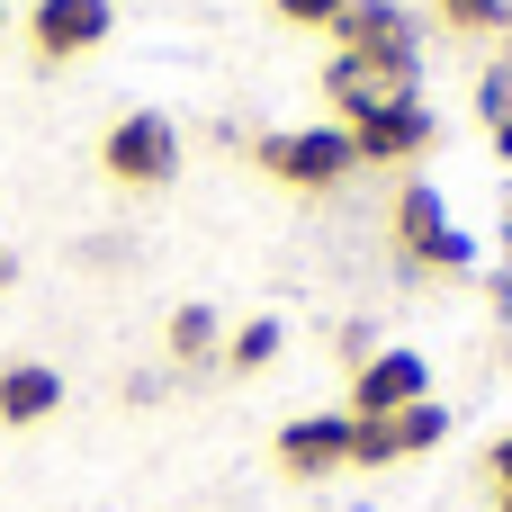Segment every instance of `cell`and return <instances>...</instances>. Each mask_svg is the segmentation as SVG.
I'll return each mask as SVG.
<instances>
[{"mask_svg":"<svg viewBox=\"0 0 512 512\" xmlns=\"http://www.w3.org/2000/svg\"><path fill=\"white\" fill-rule=\"evenodd\" d=\"M252 162H261L279 189H306V198H324V189H342V180L360 171V153H351L342 126H279V135L252 144Z\"/></svg>","mask_w":512,"mask_h":512,"instance_id":"obj_1","label":"cell"},{"mask_svg":"<svg viewBox=\"0 0 512 512\" xmlns=\"http://www.w3.org/2000/svg\"><path fill=\"white\" fill-rule=\"evenodd\" d=\"M333 45L351 54V63H369L387 90H414V63H423V36H414V18L396 9V0H351L342 18H333Z\"/></svg>","mask_w":512,"mask_h":512,"instance_id":"obj_2","label":"cell"},{"mask_svg":"<svg viewBox=\"0 0 512 512\" xmlns=\"http://www.w3.org/2000/svg\"><path fill=\"white\" fill-rule=\"evenodd\" d=\"M333 126L351 135L360 171H369V162H378V171H387V162H423V153L441 144V117H432L414 90H405V99H369V108H351V117H333Z\"/></svg>","mask_w":512,"mask_h":512,"instance_id":"obj_3","label":"cell"},{"mask_svg":"<svg viewBox=\"0 0 512 512\" xmlns=\"http://www.w3.org/2000/svg\"><path fill=\"white\" fill-rule=\"evenodd\" d=\"M99 171H108L117 189H162V180L180 171V126H171L162 108H126V117L99 135Z\"/></svg>","mask_w":512,"mask_h":512,"instance_id":"obj_4","label":"cell"},{"mask_svg":"<svg viewBox=\"0 0 512 512\" xmlns=\"http://www.w3.org/2000/svg\"><path fill=\"white\" fill-rule=\"evenodd\" d=\"M387 225H396V252H405L414 270H432V279H450V270H468V261H477V252H468V234L450 225V207H441V189H432V180H405Z\"/></svg>","mask_w":512,"mask_h":512,"instance_id":"obj_5","label":"cell"},{"mask_svg":"<svg viewBox=\"0 0 512 512\" xmlns=\"http://www.w3.org/2000/svg\"><path fill=\"white\" fill-rule=\"evenodd\" d=\"M108 27H117V0H36L27 9V54L36 63H81V54L108 45Z\"/></svg>","mask_w":512,"mask_h":512,"instance_id":"obj_6","label":"cell"},{"mask_svg":"<svg viewBox=\"0 0 512 512\" xmlns=\"http://www.w3.org/2000/svg\"><path fill=\"white\" fill-rule=\"evenodd\" d=\"M432 396V369H423V351H378V360H360L351 369V423H387V414H405V405H423Z\"/></svg>","mask_w":512,"mask_h":512,"instance_id":"obj_7","label":"cell"},{"mask_svg":"<svg viewBox=\"0 0 512 512\" xmlns=\"http://www.w3.org/2000/svg\"><path fill=\"white\" fill-rule=\"evenodd\" d=\"M441 432H450V405H441V396H423V405H405V414H387V423H351V468H396V459H423Z\"/></svg>","mask_w":512,"mask_h":512,"instance_id":"obj_8","label":"cell"},{"mask_svg":"<svg viewBox=\"0 0 512 512\" xmlns=\"http://www.w3.org/2000/svg\"><path fill=\"white\" fill-rule=\"evenodd\" d=\"M279 468H288L297 486L351 468V414H297V423H279Z\"/></svg>","mask_w":512,"mask_h":512,"instance_id":"obj_9","label":"cell"},{"mask_svg":"<svg viewBox=\"0 0 512 512\" xmlns=\"http://www.w3.org/2000/svg\"><path fill=\"white\" fill-rule=\"evenodd\" d=\"M54 414H63V369L9 360V369H0V423H9V432H36V423H54Z\"/></svg>","mask_w":512,"mask_h":512,"instance_id":"obj_10","label":"cell"},{"mask_svg":"<svg viewBox=\"0 0 512 512\" xmlns=\"http://www.w3.org/2000/svg\"><path fill=\"white\" fill-rule=\"evenodd\" d=\"M162 351H171V360H216V351H225V324H216V306H171V324H162Z\"/></svg>","mask_w":512,"mask_h":512,"instance_id":"obj_11","label":"cell"},{"mask_svg":"<svg viewBox=\"0 0 512 512\" xmlns=\"http://www.w3.org/2000/svg\"><path fill=\"white\" fill-rule=\"evenodd\" d=\"M279 342H288V333H279V315H252V324H234V333H225V351H216V360L252 378V369H270V360H279Z\"/></svg>","mask_w":512,"mask_h":512,"instance_id":"obj_12","label":"cell"},{"mask_svg":"<svg viewBox=\"0 0 512 512\" xmlns=\"http://www.w3.org/2000/svg\"><path fill=\"white\" fill-rule=\"evenodd\" d=\"M432 9H441V27H450V36H504V27H512L504 0H432Z\"/></svg>","mask_w":512,"mask_h":512,"instance_id":"obj_13","label":"cell"},{"mask_svg":"<svg viewBox=\"0 0 512 512\" xmlns=\"http://www.w3.org/2000/svg\"><path fill=\"white\" fill-rule=\"evenodd\" d=\"M270 9H279L288 27H333V18H342L351 0H270Z\"/></svg>","mask_w":512,"mask_h":512,"instance_id":"obj_14","label":"cell"},{"mask_svg":"<svg viewBox=\"0 0 512 512\" xmlns=\"http://www.w3.org/2000/svg\"><path fill=\"white\" fill-rule=\"evenodd\" d=\"M486 477H495V495H512V432L486 450Z\"/></svg>","mask_w":512,"mask_h":512,"instance_id":"obj_15","label":"cell"},{"mask_svg":"<svg viewBox=\"0 0 512 512\" xmlns=\"http://www.w3.org/2000/svg\"><path fill=\"white\" fill-rule=\"evenodd\" d=\"M486 117H512V72H486Z\"/></svg>","mask_w":512,"mask_h":512,"instance_id":"obj_16","label":"cell"},{"mask_svg":"<svg viewBox=\"0 0 512 512\" xmlns=\"http://www.w3.org/2000/svg\"><path fill=\"white\" fill-rule=\"evenodd\" d=\"M495 153H504V162H512V117H495Z\"/></svg>","mask_w":512,"mask_h":512,"instance_id":"obj_17","label":"cell"},{"mask_svg":"<svg viewBox=\"0 0 512 512\" xmlns=\"http://www.w3.org/2000/svg\"><path fill=\"white\" fill-rule=\"evenodd\" d=\"M9 279H18V261H9V252H0V288H9Z\"/></svg>","mask_w":512,"mask_h":512,"instance_id":"obj_18","label":"cell"},{"mask_svg":"<svg viewBox=\"0 0 512 512\" xmlns=\"http://www.w3.org/2000/svg\"><path fill=\"white\" fill-rule=\"evenodd\" d=\"M495 512H512V495H495Z\"/></svg>","mask_w":512,"mask_h":512,"instance_id":"obj_19","label":"cell"},{"mask_svg":"<svg viewBox=\"0 0 512 512\" xmlns=\"http://www.w3.org/2000/svg\"><path fill=\"white\" fill-rule=\"evenodd\" d=\"M0 36H9V9H0Z\"/></svg>","mask_w":512,"mask_h":512,"instance_id":"obj_20","label":"cell"}]
</instances>
